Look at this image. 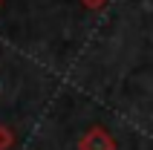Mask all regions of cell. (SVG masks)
<instances>
[{"instance_id":"1","label":"cell","mask_w":153,"mask_h":150,"mask_svg":"<svg viewBox=\"0 0 153 150\" xmlns=\"http://www.w3.org/2000/svg\"><path fill=\"white\" fill-rule=\"evenodd\" d=\"M3 144H6V133H0V150H3Z\"/></svg>"}]
</instances>
